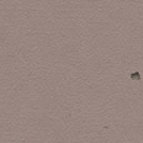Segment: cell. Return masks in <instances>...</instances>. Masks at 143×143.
Returning a JSON list of instances; mask_svg holds the SVG:
<instances>
[{"mask_svg":"<svg viewBox=\"0 0 143 143\" xmlns=\"http://www.w3.org/2000/svg\"><path fill=\"white\" fill-rule=\"evenodd\" d=\"M130 78L131 79H133V80H140L141 79L139 73H135V74H132V75H130Z\"/></svg>","mask_w":143,"mask_h":143,"instance_id":"cell-1","label":"cell"}]
</instances>
